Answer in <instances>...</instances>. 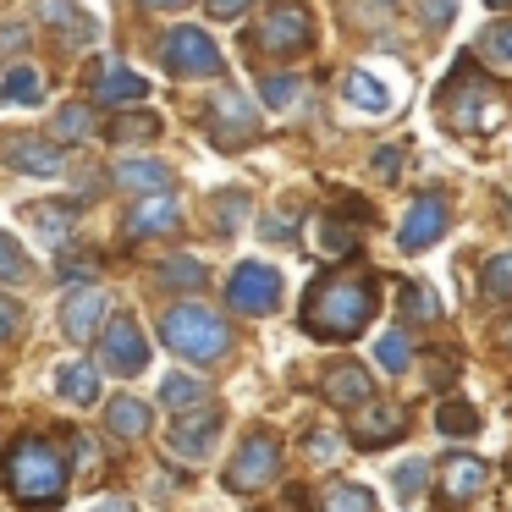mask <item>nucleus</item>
I'll return each instance as SVG.
<instances>
[{"mask_svg":"<svg viewBox=\"0 0 512 512\" xmlns=\"http://www.w3.org/2000/svg\"><path fill=\"white\" fill-rule=\"evenodd\" d=\"M320 512H375V490H369V485H353V479H342V485L325 490Z\"/></svg>","mask_w":512,"mask_h":512,"instance_id":"obj_28","label":"nucleus"},{"mask_svg":"<svg viewBox=\"0 0 512 512\" xmlns=\"http://www.w3.org/2000/svg\"><path fill=\"white\" fill-rule=\"evenodd\" d=\"M254 50L270 61H292V56H309L314 50V17L303 12L298 0H270L254 23Z\"/></svg>","mask_w":512,"mask_h":512,"instance_id":"obj_5","label":"nucleus"},{"mask_svg":"<svg viewBox=\"0 0 512 512\" xmlns=\"http://www.w3.org/2000/svg\"><path fill=\"white\" fill-rule=\"evenodd\" d=\"M375 358H380V369H386V375H402V369L413 364V342L402 331H386L375 342Z\"/></svg>","mask_w":512,"mask_h":512,"instance_id":"obj_33","label":"nucleus"},{"mask_svg":"<svg viewBox=\"0 0 512 512\" xmlns=\"http://www.w3.org/2000/svg\"><path fill=\"white\" fill-rule=\"evenodd\" d=\"M6 100L39 105V100H45V78H39L34 67H12V72H6Z\"/></svg>","mask_w":512,"mask_h":512,"instance_id":"obj_34","label":"nucleus"},{"mask_svg":"<svg viewBox=\"0 0 512 512\" xmlns=\"http://www.w3.org/2000/svg\"><path fill=\"white\" fill-rule=\"evenodd\" d=\"M435 111H441V127H446V133H457V138H490V133H496V127L512 116V105L501 100V94L463 61V67H457L452 78L441 83V94H435Z\"/></svg>","mask_w":512,"mask_h":512,"instance_id":"obj_3","label":"nucleus"},{"mask_svg":"<svg viewBox=\"0 0 512 512\" xmlns=\"http://www.w3.org/2000/svg\"><path fill=\"white\" fill-rule=\"evenodd\" d=\"M479 61H490V67H512V23H490L485 34H479Z\"/></svg>","mask_w":512,"mask_h":512,"instance_id":"obj_32","label":"nucleus"},{"mask_svg":"<svg viewBox=\"0 0 512 512\" xmlns=\"http://www.w3.org/2000/svg\"><path fill=\"white\" fill-rule=\"evenodd\" d=\"M160 61H166L171 78H221V67H226L204 28H171L160 39Z\"/></svg>","mask_w":512,"mask_h":512,"instance_id":"obj_8","label":"nucleus"},{"mask_svg":"<svg viewBox=\"0 0 512 512\" xmlns=\"http://www.w3.org/2000/svg\"><path fill=\"white\" fill-rule=\"evenodd\" d=\"M353 17H358L364 28H375V23L386 28L391 17H397V0H358V12H353Z\"/></svg>","mask_w":512,"mask_h":512,"instance_id":"obj_42","label":"nucleus"},{"mask_svg":"<svg viewBox=\"0 0 512 512\" xmlns=\"http://www.w3.org/2000/svg\"><path fill=\"white\" fill-rule=\"evenodd\" d=\"M397 303H402V320H413V325H424V320H435V314H441V298H435L430 287H419V281H402Z\"/></svg>","mask_w":512,"mask_h":512,"instance_id":"obj_29","label":"nucleus"},{"mask_svg":"<svg viewBox=\"0 0 512 512\" xmlns=\"http://www.w3.org/2000/svg\"><path fill=\"white\" fill-rule=\"evenodd\" d=\"M67 457H61V446L39 441V435H28V441H17L12 452H6V463H0V490L12 501H23V507H56V501H67Z\"/></svg>","mask_w":512,"mask_h":512,"instance_id":"obj_2","label":"nucleus"},{"mask_svg":"<svg viewBox=\"0 0 512 512\" xmlns=\"http://www.w3.org/2000/svg\"><path fill=\"white\" fill-rule=\"evenodd\" d=\"M215 435H221V413H215V408H193V413H177L166 446H171V457H182V463H204L210 446H215Z\"/></svg>","mask_w":512,"mask_h":512,"instance_id":"obj_13","label":"nucleus"},{"mask_svg":"<svg viewBox=\"0 0 512 512\" xmlns=\"http://www.w3.org/2000/svg\"><path fill=\"white\" fill-rule=\"evenodd\" d=\"M100 369L89 364V358H67V364L56 369V397L72 402V408H94L100 402Z\"/></svg>","mask_w":512,"mask_h":512,"instance_id":"obj_20","label":"nucleus"},{"mask_svg":"<svg viewBox=\"0 0 512 512\" xmlns=\"http://www.w3.org/2000/svg\"><path fill=\"white\" fill-rule=\"evenodd\" d=\"M204 281H210V276H204V265H199V259H188V254H182V259H166V265H160V287L199 292Z\"/></svg>","mask_w":512,"mask_h":512,"instance_id":"obj_31","label":"nucleus"},{"mask_svg":"<svg viewBox=\"0 0 512 512\" xmlns=\"http://www.w3.org/2000/svg\"><path fill=\"white\" fill-rule=\"evenodd\" d=\"M336 452H342V441H336L331 430H309V457L314 463H331Z\"/></svg>","mask_w":512,"mask_h":512,"instance_id":"obj_45","label":"nucleus"},{"mask_svg":"<svg viewBox=\"0 0 512 512\" xmlns=\"http://www.w3.org/2000/svg\"><path fill=\"white\" fill-rule=\"evenodd\" d=\"M485 485H490V463H485V457L446 452V463H441V496L446 501H474Z\"/></svg>","mask_w":512,"mask_h":512,"instance_id":"obj_17","label":"nucleus"},{"mask_svg":"<svg viewBox=\"0 0 512 512\" xmlns=\"http://www.w3.org/2000/svg\"><path fill=\"white\" fill-rule=\"evenodd\" d=\"M243 6H248V0H210V17H221V23H226V17H243Z\"/></svg>","mask_w":512,"mask_h":512,"instance_id":"obj_47","label":"nucleus"},{"mask_svg":"<svg viewBox=\"0 0 512 512\" xmlns=\"http://www.w3.org/2000/svg\"><path fill=\"white\" fill-rule=\"evenodd\" d=\"M424 17H430V28H446L452 23V0H424Z\"/></svg>","mask_w":512,"mask_h":512,"instance_id":"obj_46","label":"nucleus"},{"mask_svg":"<svg viewBox=\"0 0 512 512\" xmlns=\"http://www.w3.org/2000/svg\"><path fill=\"white\" fill-rule=\"evenodd\" d=\"M276 474H281V441L270 430H254L243 446H237L232 463H226V490L254 496V490H265Z\"/></svg>","mask_w":512,"mask_h":512,"instance_id":"obj_7","label":"nucleus"},{"mask_svg":"<svg viewBox=\"0 0 512 512\" xmlns=\"http://www.w3.org/2000/svg\"><path fill=\"white\" fill-rule=\"evenodd\" d=\"M490 6H512V0H490Z\"/></svg>","mask_w":512,"mask_h":512,"instance_id":"obj_53","label":"nucleus"},{"mask_svg":"<svg viewBox=\"0 0 512 512\" xmlns=\"http://www.w3.org/2000/svg\"><path fill=\"white\" fill-rule=\"evenodd\" d=\"M45 23L56 28V34H67V39H94V34H100L94 17L78 12V0H45Z\"/></svg>","mask_w":512,"mask_h":512,"instance_id":"obj_24","label":"nucleus"},{"mask_svg":"<svg viewBox=\"0 0 512 512\" xmlns=\"http://www.w3.org/2000/svg\"><path fill=\"white\" fill-rule=\"evenodd\" d=\"M105 314H111V298H105L100 287H72L67 298H61V331H67L72 342H94Z\"/></svg>","mask_w":512,"mask_h":512,"instance_id":"obj_16","label":"nucleus"},{"mask_svg":"<svg viewBox=\"0 0 512 512\" xmlns=\"http://www.w3.org/2000/svg\"><path fill=\"white\" fill-rule=\"evenodd\" d=\"M89 94H94V105H138L149 94V83L133 67H122L116 56H100L94 61V78H89Z\"/></svg>","mask_w":512,"mask_h":512,"instance_id":"obj_15","label":"nucleus"},{"mask_svg":"<svg viewBox=\"0 0 512 512\" xmlns=\"http://www.w3.org/2000/svg\"><path fill=\"white\" fill-rule=\"evenodd\" d=\"M204 133L215 138V149H248L259 138V111L237 89H215L204 100Z\"/></svg>","mask_w":512,"mask_h":512,"instance_id":"obj_6","label":"nucleus"},{"mask_svg":"<svg viewBox=\"0 0 512 512\" xmlns=\"http://www.w3.org/2000/svg\"><path fill=\"white\" fill-rule=\"evenodd\" d=\"M160 342H166L177 358L199 364V369L221 364V358L232 353V331H226V320L210 314L204 303H177V309L160 314Z\"/></svg>","mask_w":512,"mask_h":512,"instance_id":"obj_4","label":"nucleus"},{"mask_svg":"<svg viewBox=\"0 0 512 512\" xmlns=\"http://www.w3.org/2000/svg\"><path fill=\"white\" fill-rule=\"evenodd\" d=\"M353 441L364 446V452H375V446H391L402 430H408V408L402 402H375L369 397L364 408H353Z\"/></svg>","mask_w":512,"mask_h":512,"instance_id":"obj_14","label":"nucleus"},{"mask_svg":"<svg viewBox=\"0 0 512 512\" xmlns=\"http://www.w3.org/2000/svg\"><path fill=\"white\" fill-rule=\"evenodd\" d=\"M435 430H441V435H474L479 430V413L468 408V402H441V408H435Z\"/></svg>","mask_w":512,"mask_h":512,"instance_id":"obj_35","label":"nucleus"},{"mask_svg":"<svg viewBox=\"0 0 512 512\" xmlns=\"http://www.w3.org/2000/svg\"><path fill=\"white\" fill-rule=\"evenodd\" d=\"M17 331H23V303L0 292V342H12Z\"/></svg>","mask_w":512,"mask_h":512,"instance_id":"obj_44","label":"nucleus"},{"mask_svg":"<svg viewBox=\"0 0 512 512\" xmlns=\"http://www.w3.org/2000/svg\"><path fill=\"white\" fill-rule=\"evenodd\" d=\"M496 342H501V353H512V320H507V325H501V331H496Z\"/></svg>","mask_w":512,"mask_h":512,"instance_id":"obj_50","label":"nucleus"},{"mask_svg":"<svg viewBox=\"0 0 512 512\" xmlns=\"http://www.w3.org/2000/svg\"><path fill=\"white\" fill-rule=\"evenodd\" d=\"M210 210H215V232H237V221L248 215V193H215L210 199Z\"/></svg>","mask_w":512,"mask_h":512,"instance_id":"obj_40","label":"nucleus"},{"mask_svg":"<svg viewBox=\"0 0 512 512\" xmlns=\"http://www.w3.org/2000/svg\"><path fill=\"white\" fill-rule=\"evenodd\" d=\"M100 364L111 369V375H122V380H133L138 369L149 364V336H144V325H138L133 314H111V320H105Z\"/></svg>","mask_w":512,"mask_h":512,"instance_id":"obj_9","label":"nucleus"},{"mask_svg":"<svg viewBox=\"0 0 512 512\" xmlns=\"http://www.w3.org/2000/svg\"><path fill=\"white\" fill-rule=\"evenodd\" d=\"M160 402H166L171 413H193V408H204V380L199 375H166L160 380Z\"/></svg>","mask_w":512,"mask_h":512,"instance_id":"obj_23","label":"nucleus"},{"mask_svg":"<svg viewBox=\"0 0 512 512\" xmlns=\"http://www.w3.org/2000/svg\"><path fill=\"white\" fill-rule=\"evenodd\" d=\"M56 138H67V144L94 138V105H61L56 111Z\"/></svg>","mask_w":512,"mask_h":512,"instance_id":"obj_30","label":"nucleus"},{"mask_svg":"<svg viewBox=\"0 0 512 512\" xmlns=\"http://www.w3.org/2000/svg\"><path fill=\"white\" fill-rule=\"evenodd\" d=\"M446 226H452L446 193H419V199L408 204V215H402V226H397V248L402 254H424V248H435L446 237Z\"/></svg>","mask_w":512,"mask_h":512,"instance_id":"obj_10","label":"nucleus"},{"mask_svg":"<svg viewBox=\"0 0 512 512\" xmlns=\"http://www.w3.org/2000/svg\"><path fill=\"white\" fill-rule=\"evenodd\" d=\"M226 303H232L237 314H276L281 270L259 265V259H243V265L232 270V281H226Z\"/></svg>","mask_w":512,"mask_h":512,"instance_id":"obj_11","label":"nucleus"},{"mask_svg":"<svg viewBox=\"0 0 512 512\" xmlns=\"http://www.w3.org/2000/svg\"><path fill=\"white\" fill-rule=\"evenodd\" d=\"M391 485H397V501H419V490H424V463H402L397 474H391Z\"/></svg>","mask_w":512,"mask_h":512,"instance_id":"obj_41","label":"nucleus"},{"mask_svg":"<svg viewBox=\"0 0 512 512\" xmlns=\"http://www.w3.org/2000/svg\"><path fill=\"white\" fill-rule=\"evenodd\" d=\"M397 149H386V155H375V171H380V177H391V171H397Z\"/></svg>","mask_w":512,"mask_h":512,"instance_id":"obj_48","label":"nucleus"},{"mask_svg":"<svg viewBox=\"0 0 512 512\" xmlns=\"http://www.w3.org/2000/svg\"><path fill=\"white\" fill-rule=\"evenodd\" d=\"M479 287H485V298L512 303V254H496V259H490L485 276H479Z\"/></svg>","mask_w":512,"mask_h":512,"instance_id":"obj_36","label":"nucleus"},{"mask_svg":"<svg viewBox=\"0 0 512 512\" xmlns=\"http://www.w3.org/2000/svg\"><path fill=\"white\" fill-rule=\"evenodd\" d=\"M171 226H182V204L177 193H144L127 215V237H166Z\"/></svg>","mask_w":512,"mask_h":512,"instance_id":"obj_18","label":"nucleus"},{"mask_svg":"<svg viewBox=\"0 0 512 512\" xmlns=\"http://www.w3.org/2000/svg\"><path fill=\"white\" fill-rule=\"evenodd\" d=\"M325 402H336V408H364L369 397H375V380H369L364 364H331L320 380Z\"/></svg>","mask_w":512,"mask_h":512,"instance_id":"obj_19","label":"nucleus"},{"mask_svg":"<svg viewBox=\"0 0 512 512\" xmlns=\"http://www.w3.org/2000/svg\"><path fill=\"white\" fill-rule=\"evenodd\" d=\"M259 94H265V105H270V111H287V105H298L303 83H298V78H287V72H276V78H265V83H259Z\"/></svg>","mask_w":512,"mask_h":512,"instance_id":"obj_39","label":"nucleus"},{"mask_svg":"<svg viewBox=\"0 0 512 512\" xmlns=\"http://www.w3.org/2000/svg\"><path fill=\"white\" fill-rule=\"evenodd\" d=\"M0 160L17 166V171H28V177H61V171H67L61 144H50V138H39V133H6Z\"/></svg>","mask_w":512,"mask_h":512,"instance_id":"obj_12","label":"nucleus"},{"mask_svg":"<svg viewBox=\"0 0 512 512\" xmlns=\"http://www.w3.org/2000/svg\"><path fill=\"white\" fill-rule=\"evenodd\" d=\"M507 215H512V188H507Z\"/></svg>","mask_w":512,"mask_h":512,"instance_id":"obj_52","label":"nucleus"},{"mask_svg":"<svg viewBox=\"0 0 512 512\" xmlns=\"http://www.w3.org/2000/svg\"><path fill=\"white\" fill-rule=\"evenodd\" d=\"M28 50V28L23 23H6L0 28V61H17Z\"/></svg>","mask_w":512,"mask_h":512,"instance_id":"obj_43","label":"nucleus"},{"mask_svg":"<svg viewBox=\"0 0 512 512\" xmlns=\"http://www.w3.org/2000/svg\"><path fill=\"white\" fill-rule=\"evenodd\" d=\"M144 6H155V12H171V6H188V0H144Z\"/></svg>","mask_w":512,"mask_h":512,"instance_id":"obj_51","label":"nucleus"},{"mask_svg":"<svg viewBox=\"0 0 512 512\" xmlns=\"http://www.w3.org/2000/svg\"><path fill=\"white\" fill-rule=\"evenodd\" d=\"M375 320V281L369 276H320L303 298V331L314 342H353Z\"/></svg>","mask_w":512,"mask_h":512,"instance_id":"obj_1","label":"nucleus"},{"mask_svg":"<svg viewBox=\"0 0 512 512\" xmlns=\"http://www.w3.org/2000/svg\"><path fill=\"white\" fill-rule=\"evenodd\" d=\"M160 133V116H116V122H111V138H116V144H149V138H155Z\"/></svg>","mask_w":512,"mask_h":512,"instance_id":"obj_37","label":"nucleus"},{"mask_svg":"<svg viewBox=\"0 0 512 512\" xmlns=\"http://www.w3.org/2000/svg\"><path fill=\"white\" fill-rule=\"evenodd\" d=\"M149 402H138V397H116V402H105V424H111V435H122V441H144L149 435Z\"/></svg>","mask_w":512,"mask_h":512,"instance_id":"obj_22","label":"nucleus"},{"mask_svg":"<svg viewBox=\"0 0 512 512\" xmlns=\"http://www.w3.org/2000/svg\"><path fill=\"white\" fill-rule=\"evenodd\" d=\"M28 276H34L28 254L17 248V237H6V232H0V281H12V287H17V281H28Z\"/></svg>","mask_w":512,"mask_h":512,"instance_id":"obj_38","label":"nucleus"},{"mask_svg":"<svg viewBox=\"0 0 512 512\" xmlns=\"http://www.w3.org/2000/svg\"><path fill=\"white\" fill-rule=\"evenodd\" d=\"M347 105H358V111H369V116H386L391 89L380 78H369V72H353V78H347Z\"/></svg>","mask_w":512,"mask_h":512,"instance_id":"obj_26","label":"nucleus"},{"mask_svg":"<svg viewBox=\"0 0 512 512\" xmlns=\"http://www.w3.org/2000/svg\"><path fill=\"white\" fill-rule=\"evenodd\" d=\"M116 188H127V193H171V166L166 160H122V166H116Z\"/></svg>","mask_w":512,"mask_h":512,"instance_id":"obj_21","label":"nucleus"},{"mask_svg":"<svg viewBox=\"0 0 512 512\" xmlns=\"http://www.w3.org/2000/svg\"><path fill=\"white\" fill-rule=\"evenodd\" d=\"M314 226H320V232H314V243H320V254L342 259V254H353V248H358V226H347L336 210H331V215H320Z\"/></svg>","mask_w":512,"mask_h":512,"instance_id":"obj_27","label":"nucleus"},{"mask_svg":"<svg viewBox=\"0 0 512 512\" xmlns=\"http://www.w3.org/2000/svg\"><path fill=\"white\" fill-rule=\"evenodd\" d=\"M89 512H133V501H127V496H111V501H100V507H89Z\"/></svg>","mask_w":512,"mask_h":512,"instance_id":"obj_49","label":"nucleus"},{"mask_svg":"<svg viewBox=\"0 0 512 512\" xmlns=\"http://www.w3.org/2000/svg\"><path fill=\"white\" fill-rule=\"evenodd\" d=\"M28 221H39V237H45V243H67V237H72V215H78V210H72V204H28Z\"/></svg>","mask_w":512,"mask_h":512,"instance_id":"obj_25","label":"nucleus"}]
</instances>
